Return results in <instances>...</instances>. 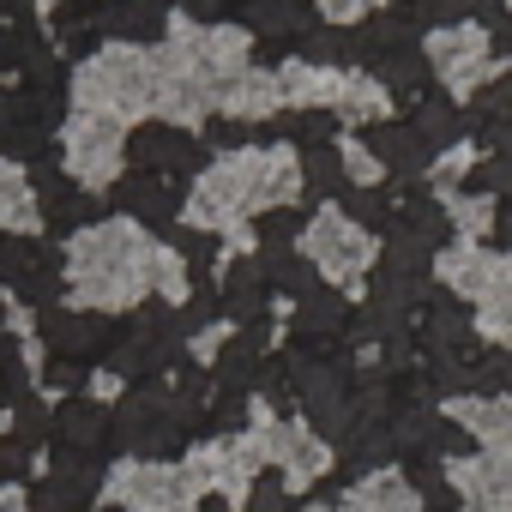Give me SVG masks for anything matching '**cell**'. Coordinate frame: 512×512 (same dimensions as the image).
I'll return each mask as SVG.
<instances>
[{"label": "cell", "instance_id": "obj_8", "mask_svg": "<svg viewBox=\"0 0 512 512\" xmlns=\"http://www.w3.org/2000/svg\"><path fill=\"white\" fill-rule=\"evenodd\" d=\"M368 151H374V157H380L386 169L410 175V181H416V169L428 163V145H422V139H416L410 127H374V133H368Z\"/></svg>", "mask_w": 512, "mask_h": 512}, {"label": "cell", "instance_id": "obj_5", "mask_svg": "<svg viewBox=\"0 0 512 512\" xmlns=\"http://www.w3.org/2000/svg\"><path fill=\"white\" fill-rule=\"evenodd\" d=\"M446 476H452V488L464 494L470 512H512V458H506V452L452 458Z\"/></svg>", "mask_w": 512, "mask_h": 512}, {"label": "cell", "instance_id": "obj_18", "mask_svg": "<svg viewBox=\"0 0 512 512\" xmlns=\"http://www.w3.org/2000/svg\"><path fill=\"white\" fill-rule=\"evenodd\" d=\"M476 181H482L488 193H506V199H512V157H494V163H482V169H476Z\"/></svg>", "mask_w": 512, "mask_h": 512}, {"label": "cell", "instance_id": "obj_7", "mask_svg": "<svg viewBox=\"0 0 512 512\" xmlns=\"http://www.w3.org/2000/svg\"><path fill=\"white\" fill-rule=\"evenodd\" d=\"M344 512H422V494H416L404 476L374 470V476H362V482H356V494L344 500Z\"/></svg>", "mask_w": 512, "mask_h": 512}, {"label": "cell", "instance_id": "obj_17", "mask_svg": "<svg viewBox=\"0 0 512 512\" xmlns=\"http://www.w3.org/2000/svg\"><path fill=\"white\" fill-rule=\"evenodd\" d=\"M229 7H235V0H175V19H187V25H223Z\"/></svg>", "mask_w": 512, "mask_h": 512}, {"label": "cell", "instance_id": "obj_2", "mask_svg": "<svg viewBox=\"0 0 512 512\" xmlns=\"http://www.w3.org/2000/svg\"><path fill=\"white\" fill-rule=\"evenodd\" d=\"M127 121L115 115H97V109H73L67 127H61V163L79 187L91 193H109L121 175H127Z\"/></svg>", "mask_w": 512, "mask_h": 512}, {"label": "cell", "instance_id": "obj_9", "mask_svg": "<svg viewBox=\"0 0 512 512\" xmlns=\"http://www.w3.org/2000/svg\"><path fill=\"white\" fill-rule=\"evenodd\" d=\"M302 193H314V199H338V193H350V163H344L332 145L302 151Z\"/></svg>", "mask_w": 512, "mask_h": 512}, {"label": "cell", "instance_id": "obj_19", "mask_svg": "<svg viewBox=\"0 0 512 512\" xmlns=\"http://www.w3.org/2000/svg\"><path fill=\"white\" fill-rule=\"evenodd\" d=\"M452 217H458L464 229H488V205H482V199H458V205H452Z\"/></svg>", "mask_w": 512, "mask_h": 512}, {"label": "cell", "instance_id": "obj_13", "mask_svg": "<svg viewBox=\"0 0 512 512\" xmlns=\"http://www.w3.org/2000/svg\"><path fill=\"white\" fill-rule=\"evenodd\" d=\"M338 320H344V302H338L332 290H314V296L296 302V326H302V332H332Z\"/></svg>", "mask_w": 512, "mask_h": 512}, {"label": "cell", "instance_id": "obj_16", "mask_svg": "<svg viewBox=\"0 0 512 512\" xmlns=\"http://www.w3.org/2000/svg\"><path fill=\"white\" fill-rule=\"evenodd\" d=\"M296 229H302V217H296V211H284V205L260 217V241H266V247H290V235H296Z\"/></svg>", "mask_w": 512, "mask_h": 512}, {"label": "cell", "instance_id": "obj_11", "mask_svg": "<svg viewBox=\"0 0 512 512\" xmlns=\"http://www.w3.org/2000/svg\"><path fill=\"white\" fill-rule=\"evenodd\" d=\"M410 133H416L428 151H446V145L458 139V109H452L446 97H422V103H416V121H410Z\"/></svg>", "mask_w": 512, "mask_h": 512}, {"label": "cell", "instance_id": "obj_12", "mask_svg": "<svg viewBox=\"0 0 512 512\" xmlns=\"http://www.w3.org/2000/svg\"><path fill=\"white\" fill-rule=\"evenodd\" d=\"M422 79H428V61L416 55V49H404V55H392V61H380V85L392 91V97H422Z\"/></svg>", "mask_w": 512, "mask_h": 512}, {"label": "cell", "instance_id": "obj_3", "mask_svg": "<svg viewBox=\"0 0 512 512\" xmlns=\"http://www.w3.org/2000/svg\"><path fill=\"white\" fill-rule=\"evenodd\" d=\"M302 253H308V260H314L326 278H338V284L362 278V272H368V260H374L368 229H362V223H350L344 211H320V217L302 229Z\"/></svg>", "mask_w": 512, "mask_h": 512}, {"label": "cell", "instance_id": "obj_15", "mask_svg": "<svg viewBox=\"0 0 512 512\" xmlns=\"http://www.w3.org/2000/svg\"><path fill=\"white\" fill-rule=\"evenodd\" d=\"M31 470H37V446H25V440L0 446V476L7 482H31Z\"/></svg>", "mask_w": 512, "mask_h": 512}, {"label": "cell", "instance_id": "obj_21", "mask_svg": "<svg viewBox=\"0 0 512 512\" xmlns=\"http://www.w3.org/2000/svg\"><path fill=\"white\" fill-rule=\"evenodd\" d=\"M61 7H67V0H31V13H37V19H43V25H49V19H55V13H61Z\"/></svg>", "mask_w": 512, "mask_h": 512}, {"label": "cell", "instance_id": "obj_10", "mask_svg": "<svg viewBox=\"0 0 512 512\" xmlns=\"http://www.w3.org/2000/svg\"><path fill=\"white\" fill-rule=\"evenodd\" d=\"M440 278L452 284V296H488V290L500 284L482 253H446V260H440Z\"/></svg>", "mask_w": 512, "mask_h": 512}, {"label": "cell", "instance_id": "obj_20", "mask_svg": "<svg viewBox=\"0 0 512 512\" xmlns=\"http://www.w3.org/2000/svg\"><path fill=\"white\" fill-rule=\"evenodd\" d=\"M362 0H320V19H356Z\"/></svg>", "mask_w": 512, "mask_h": 512}, {"label": "cell", "instance_id": "obj_4", "mask_svg": "<svg viewBox=\"0 0 512 512\" xmlns=\"http://www.w3.org/2000/svg\"><path fill=\"white\" fill-rule=\"evenodd\" d=\"M97 25H103L109 43L163 49L169 31H175V13H169V0H97Z\"/></svg>", "mask_w": 512, "mask_h": 512}, {"label": "cell", "instance_id": "obj_22", "mask_svg": "<svg viewBox=\"0 0 512 512\" xmlns=\"http://www.w3.org/2000/svg\"><path fill=\"white\" fill-rule=\"evenodd\" d=\"M500 235H506V241H512V211H506V217H500Z\"/></svg>", "mask_w": 512, "mask_h": 512}, {"label": "cell", "instance_id": "obj_6", "mask_svg": "<svg viewBox=\"0 0 512 512\" xmlns=\"http://www.w3.org/2000/svg\"><path fill=\"white\" fill-rule=\"evenodd\" d=\"M452 422H464L482 452H506L512 458V392H488V398H452L446 404Z\"/></svg>", "mask_w": 512, "mask_h": 512}, {"label": "cell", "instance_id": "obj_14", "mask_svg": "<svg viewBox=\"0 0 512 512\" xmlns=\"http://www.w3.org/2000/svg\"><path fill=\"white\" fill-rule=\"evenodd\" d=\"M43 380H49L55 392H67V398H79V392L91 386V362H79V356H55Z\"/></svg>", "mask_w": 512, "mask_h": 512}, {"label": "cell", "instance_id": "obj_1", "mask_svg": "<svg viewBox=\"0 0 512 512\" xmlns=\"http://www.w3.org/2000/svg\"><path fill=\"white\" fill-rule=\"evenodd\" d=\"M73 109L115 115L127 127L157 121V49H127L109 43L85 67H73Z\"/></svg>", "mask_w": 512, "mask_h": 512}]
</instances>
